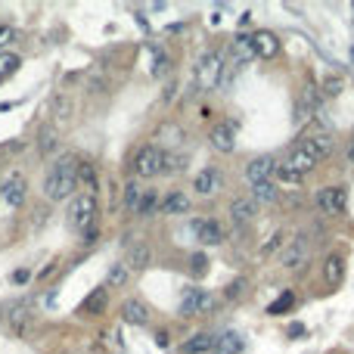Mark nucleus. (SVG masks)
Returning a JSON list of instances; mask_svg holds the SVG:
<instances>
[{
    "label": "nucleus",
    "instance_id": "nucleus-34",
    "mask_svg": "<svg viewBox=\"0 0 354 354\" xmlns=\"http://www.w3.org/2000/svg\"><path fill=\"white\" fill-rule=\"evenodd\" d=\"M277 177H279V180H286V184H302V174L289 171L286 165H279V168H277Z\"/></svg>",
    "mask_w": 354,
    "mask_h": 354
},
{
    "label": "nucleus",
    "instance_id": "nucleus-30",
    "mask_svg": "<svg viewBox=\"0 0 354 354\" xmlns=\"http://www.w3.org/2000/svg\"><path fill=\"white\" fill-rule=\"evenodd\" d=\"M19 66H22V59H19L16 53H0V81H6L10 75H16Z\"/></svg>",
    "mask_w": 354,
    "mask_h": 354
},
{
    "label": "nucleus",
    "instance_id": "nucleus-26",
    "mask_svg": "<svg viewBox=\"0 0 354 354\" xmlns=\"http://www.w3.org/2000/svg\"><path fill=\"white\" fill-rule=\"evenodd\" d=\"M252 199L255 202H264V205L277 202V186H273V180H267V184H255L252 186Z\"/></svg>",
    "mask_w": 354,
    "mask_h": 354
},
{
    "label": "nucleus",
    "instance_id": "nucleus-20",
    "mask_svg": "<svg viewBox=\"0 0 354 354\" xmlns=\"http://www.w3.org/2000/svg\"><path fill=\"white\" fill-rule=\"evenodd\" d=\"M215 335L211 333H196V335H190V339L184 342V351L186 354H205V351H215Z\"/></svg>",
    "mask_w": 354,
    "mask_h": 354
},
{
    "label": "nucleus",
    "instance_id": "nucleus-8",
    "mask_svg": "<svg viewBox=\"0 0 354 354\" xmlns=\"http://www.w3.org/2000/svg\"><path fill=\"white\" fill-rule=\"evenodd\" d=\"M277 159H273V155H258V159H252L246 165V177H248V184H267V180L273 177V174H277Z\"/></svg>",
    "mask_w": 354,
    "mask_h": 354
},
{
    "label": "nucleus",
    "instance_id": "nucleus-23",
    "mask_svg": "<svg viewBox=\"0 0 354 354\" xmlns=\"http://www.w3.org/2000/svg\"><path fill=\"white\" fill-rule=\"evenodd\" d=\"M143 196H146V190H140V184H128L124 186V208H128L130 215H140Z\"/></svg>",
    "mask_w": 354,
    "mask_h": 354
},
{
    "label": "nucleus",
    "instance_id": "nucleus-13",
    "mask_svg": "<svg viewBox=\"0 0 354 354\" xmlns=\"http://www.w3.org/2000/svg\"><path fill=\"white\" fill-rule=\"evenodd\" d=\"M255 215H258V202H255L252 196H239L230 202V217H233V224H252Z\"/></svg>",
    "mask_w": 354,
    "mask_h": 354
},
{
    "label": "nucleus",
    "instance_id": "nucleus-3",
    "mask_svg": "<svg viewBox=\"0 0 354 354\" xmlns=\"http://www.w3.org/2000/svg\"><path fill=\"white\" fill-rule=\"evenodd\" d=\"M215 292L208 289H196V286H190V289L184 292V298H180L177 304V314L180 317H196V314H208L211 308H215Z\"/></svg>",
    "mask_w": 354,
    "mask_h": 354
},
{
    "label": "nucleus",
    "instance_id": "nucleus-29",
    "mask_svg": "<svg viewBox=\"0 0 354 354\" xmlns=\"http://www.w3.org/2000/svg\"><path fill=\"white\" fill-rule=\"evenodd\" d=\"M128 283V264H124V261H118V264H112L109 267V273H106V286H124Z\"/></svg>",
    "mask_w": 354,
    "mask_h": 354
},
{
    "label": "nucleus",
    "instance_id": "nucleus-39",
    "mask_svg": "<svg viewBox=\"0 0 354 354\" xmlns=\"http://www.w3.org/2000/svg\"><path fill=\"white\" fill-rule=\"evenodd\" d=\"M193 264H196V273L205 271V258H202V255H193Z\"/></svg>",
    "mask_w": 354,
    "mask_h": 354
},
{
    "label": "nucleus",
    "instance_id": "nucleus-22",
    "mask_svg": "<svg viewBox=\"0 0 354 354\" xmlns=\"http://www.w3.org/2000/svg\"><path fill=\"white\" fill-rule=\"evenodd\" d=\"M242 335L239 333H224L221 339L215 342V354H239L242 351Z\"/></svg>",
    "mask_w": 354,
    "mask_h": 354
},
{
    "label": "nucleus",
    "instance_id": "nucleus-10",
    "mask_svg": "<svg viewBox=\"0 0 354 354\" xmlns=\"http://www.w3.org/2000/svg\"><path fill=\"white\" fill-rule=\"evenodd\" d=\"M252 47H255V56L258 59H277L279 56V37L273 31H255L252 35Z\"/></svg>",
    "mask_w": 354,
    "mask_h": 354
},
{
    "label": "nucleus",
    "instance_id": "nucleus-19",
    "mask_svg": "<svg viewBox=\"0 0 354 354\" xmlns=\"http://www.w3.org/2000/svg\"><path fill=\"white\" fill-rule=\"evenodd\" d=\"M342 277H345V258H342L339 252L326 255V264H323V279H326V286H339Z\"/></svg>",
    "mask_w": 354,
    "mask_h": 354
},
{
    "label": "nucleus",
    "instance_id": "nucleus-9",
    "mask_svg": "<svg viewBox=\"0 0 354 354\" xmlns=\"http://www.w3.org/2000/svg\"><path fill=\"white\" fill-rule=\"evenodd\" d=\"M25 190H28V184H25L22 174H10V177L3 180V186H0V199H3L10 208H19V205L25 202Z\"/></svg>",
    "mask_w": 354,
    "mask_h": 354
},
{
    "label": "nucleus",
    "instance_id": "nucleus-37",
    "mask_svg": "<svg viewBox=\"0 0 354 354\" xmlns=\"http://www.w3.org/2000/svg\"><path fill=\"white\" fill-rule=\"evenodd\" d=\"M279 239H283V233H273V239H271V242H267V246H264V248H261V252H264V255H267V252H273V248H277V246H279Z\"/></svg>",
    "mask_w": 354,
    "mask_h": 354
},
{
    "label": "nucleus",
    "instance_id": "nucleus-42",
    "mask_svg": "<svg viewBox=\"0 0 354 354\" xmlns=\"http://www.w3.org/2000/svg\"><path fill=\"white\" fill-rule=\"evenodd\" d=\"M12 279H16V283H25V279H28V271H19V273H12Z\"/></svg>",
    "mask_w": 354,
    "mask_h": 354
},
{
    "label": "nucleus",
    "instance_id": "nucleus-25",
    "mask_svg": "<svg viewBox=\"0 0 354 354\" xmlns=\"http://www.w3.org/2000/svg\"><path fill=\"white\" fill-rule=\"evenodd\" d=\"M78 184H84L90 193H97V168L90 165V161H78Z\"/></svg>",
    "mask_w": 354,
    "mask_h": 354
},
{
    "label": "nucleus",
    "instance_id": "nucleus-35",
    "mask_svg": "<svg viewBox=\"0 0 354 354\" xmlns=\"http://www.w3.org/2000/svg\"><path fill=\"white\" fill-rule=\"evenodd\" d=\"M53 146H56V134L53 130H43L41 134V153H50Z\"/></svg>",
    "mask_w": 354,
    "mask_h": 354
},
{
    "label": "nucleus",
    "instance_id": "nucleus-21",
    "mask_svg": "<svg viewBox=\"0 0 354 354\" xmlns=\"http://www.w3.org/2000/svg\"><path fill=\"white\" fill-rule=\"evenodd\" d=\"M190 211V196L186 193H171L161 199V215H186Z\"/></svg>",
    "mask_w": 354,
    "mask_h": 354
},
{
    "label": "nucleus",
    "instance_id": "nucleus-28",
    "mask_svg": "<svg viewBox=\"0 0 354 354\" xmlns=\"http://www.w3.org/2000/svg\"><path fill=\"white\" fill-rule=\"evenodd\" d=\"M159 140L165 143V149H171V146H180V143H184V130H180L177 124H165V128L159 130Z\"/></svg>",
    "mask_w": 354,
    "mask_h": 354
},
{
    "label": "nucleus",
    "instance_id": "nucleus-6",
    "mask_svg": "<svg viewBox=\"0 0 354 354\" xmlns=\"http://www.w3.org/2000/svg\"><path fill=\"white\" fill-rule=\"evenodd\" d=\"M345 202H348L345 186H323V190L317 193V208H320L323 215H339V211H345Z\"/></svg>",
    "mask_w": 354,
    "mask_h": 354
},
{
    "label": "nucleus",
    "instance_id": "nucleus-31",
    "mask_svg": "<svg viewBox=\"0 0 354 354\" xmlns=\"http://www.w3.org/2000/svg\"><path fill=\"white\" fill-rule=\"evenodd\" d=\"M130 267H146L149 264V248L146 246H134L130 248V261H128Z\"/></svg>",
    "mask_w": 354,
    "mask_h": 354
},
{
    "label": "nucleus",
    "instance_id": "nucleus-12",
    "mask_svg": "<svg viewBox=\"0 0 354 354\" xmlns=\"http://www.w3.org/2000/svg\"><path fill=\"white\" fill-rule=\"evenodd\" d=\"M208 143H211V149H215V153H233V149H236L233 124L217 121L215 128H211V134H208Z\"/></svg>",
    "mask_w": 354,
    "mask_h": 354
},
{
    "label": "nucleus",
    "instance_id": "nucleus-4",
    "mask_svg": "<svg viewBox=\"0 0 354 354\" xmlns=\"http://www.w3.org/2000/svg\"><path fill=\"white\" fill-rule=\"evenodd\" d=\"M196 81L202 90H215L224 84V59L221 53H205L202 62L196 66Z\"/></svg>",
    "mask_w": 354,
    "mask_h": 354
},
{
    "label": "nucleus",
    "instance_id": "nucleus-15",
    "mask_svg": "<svg viewBox=\"0 0 354 354\" xmlns=\"http://www.w3.org/2000/svg\"><path fill=\"white\" fill-rule=\"evenodd\" d=\"M121 320L130 323V326H146V323H149L146 304H143L140 298H128V302L121 304Z\"/></svg>",
    "mask_w": 354,
    "mask_h": 354
},
{
    "label": "nucleus",
    "instance_id": "nucleus-24",
    "mask_svg": "<svg viewBox=\"0 0 354 354\" xmlns=\"http://www.w3.org/2000/svg\"><path fill=\"white\" fill-rule=\"evenodd\" d=\"M283 264H286V267H292V271L304 264V242H302V239L292 242V246L283 252Z\"/></svg>",
    "mask_w": 354,
    "mask_h": 354
},
{
    "label": "nucleus",
    "instance_id": "nucleus-17",
    "mask_svg": "<svg viewBox=\"0 0 354 354\" xmlns=\"http://www.w3.org/2000/svg\"><path fill=\"white\" fill-rule=\"evenodd\" d=\"M230 53H233V66H246L255 59V47H252V35H236L230 43Z\"/></svg>",
    "mask_w": 354,
    "mask_h": 354
},
{
    "label": "nucleus",
    "instance_id": "nucleus-18",
    "mask_svg": "<svg viewBox=\"0 0 354 354\" xmlns=\"http://www.w3.org/2000/svg\"><path fill=\"white\" fill-rule=\"evenodd\" d=\"M302 143L311 149V153L317 155V159H326V155L333 153V146H335V143H333V137H329L326 130H314V134H308Z\"/></svg>",
    "mask_w": 354,
    "mask_h": 354
},
{
    "label": "nucleus",
    "instance_id": "nucleus-40",
    "mask_svg": "<svg viewBox=\"0 0 354 354\" xmlns=\"http://www.w3.org/2000/svg\"><path fill=\"white\" fill-rule=\"evenodd\" d=\"M239 289H242V283H230V286H227V295L233 298V295H236V292H239Z\"/></svg>",
    "mask_w": 354,
    "mask_h": 354
},
{
    "label": "nucleus",
    "instance_id": "nucleus-2",
    "mask_svg": "<svg viewBox=\"0 0 354 354\" xmlns=\"http://www.w3.org/2000/svg\"><path fill=\"white\" fill-rule=\"evenodd\" d=\"M97 196L93 193H81V196H75L72 202H68V227L78 230V233H93V221H97Z\"/></svg>",
    "mask_w": 354,
    "mask_h": 354
},
{
    "label": "nucleus",
    "instance_id": "nucleus-32",
    "mask_svg": "<svg viewBox=\"0 0 354 354\" xmlns=\"http://www.w3.org/2000/svg\"><path fill=\"white\" fill-rule=\"evenodd\" d=\"M323 90H326V97H339V93H342V78L329 75V78L323 81Z\"/></svg>",
    "mask_w": 354,
    "mask_h": 354
},
{
    "label": "nucleus",
    "instance_id": "nucleus-16",
    "mask_svg": "<svg viewBox=\"0 0 354 354\" xmlns=\"http://www.w3.org/2000/svg\"><path fill=\"white\" fill-rule=\"evenodd\" d=\"M193 230H196V239L202 242V246H217V242L224 239L221 227H217L215 221H205V217H196V221H193Z\"/></svg>",
    "mask_w": 354,
    "mask_h": 354
},
{
    "label": "nucleus",
    "instance_id": "nucleus-14",
    "mask_svg": "<svg viewBox=\"0 0 354 354\" xmlns=\"http://www.w3.org/2000/svg\"><path fill=\"white\" fill-rule=\"evenodd\" d=\"M106 304H109V286H97V289L81 302V314L99 317V314H106Z\"/></svg>",
    "mask_w": 354,
    "mask_h": 354
},
{
    "label": "nucleus",
    "instance_id": "nucleus-33",
    "mask_svg": "<svg viewBox=\"0 0 354 354\" xmlns=\"http://www.w3.org/2000/svg\"><path fill=\"white\" fill-rule=\"evenodd\" d=\"M12 41H16V28L6 25V22H0V50H3L6 43H12Z\"/></svg>",
    "mask_w": 354,
    "mask_h": 354
},
{
    "label": "nucleus",
    "instance_id": "nucleus-7",
    "mask_svg": "<svg viewBox=\"0 0 354 354\" xmlns=\"http://www.w3.org/2000/svg\"><path fill=\"white\" fill-rule=\"evenodd\" d=\"M283 165L289 168V171H295V174H302V177H304V174H308V171H314V168L320 165V159H317V155L311 153V149L304 146V143H298V146L292 149L289 155H286V161H283Z\"/></svg>",
    "mask_w": 354,
    "mask_h": 354
},
{
    "label": "nucleus",
    "instance_id": "nucleus-5",
    "mask_svg": "<svg viewBox=\"0 0 354 354\" xmlns=\"http://www.w3.org/2000/svg\"><path fill=\"white\" fill-rule=\"evenodd\" d=\"M165 161H168V153H161L159 146H143L134 155V174L137 177H155V174L165 171Z\"/></svg>",
    "mask_w": 354,
    "mask_h": 354
},
{
    "label": "nucleus",
    "instance_id": "nucleus-41",
    "mask_svg": "<svg viewBox=\"0 0 354 354\" xmlns=\"http://www.w3.org/2000/svg\"><path fill=\"white\" fill-rule=\"evenodd\" d=\"M348 161L354 165V134H351V140H348Z\"/></svg>",
    "mask_w": 354,
    "mask_h": 354
},
{
    "label": "nucleus",
    "instance_id": "nucleus-27",
    "mask_svg": "<svg viewBox=\"0 0 354 354\" xmlns=\"http://www.w3.org/2000/svg\"><path fill=\"white\" fill-rule=\"evenodd\" d=\"M292 304H295V292L286 289L283 295L277 298V302L267 304V314H271V317H279V314H286V311H292Z\"/></svg>",
    "mask_w": 354,
    "mask_h": 354
},
{
    "label": "nucleus",
    "instance_id": "nucleus-36",
    "mask_svg": "<svg viewBox=\"0 0 354 354\" xmlns=\"http://www.w3.org/2000/svg\"><path fill=\"white\" fill-rule=\"evenodd\" d=\"M153 202H155V193H153V190H146V196H143V205H140V215H149Z\"/></svg>",
    "mask_w": 354,
    "mask_h": 354
},
{
    "label": "nucleus",
    "instance_id": "nucleus-43",
    "mask_svg": "<svg viewBox=\"0 0 354 354\" xmlns=\"http://www.w3.org/2000/svg\"><path fill=\"white\" fill-rule=\"evenodd\" d=\"M351 62H354V43H351Z\"/></svg>",
    "mask_w": 354,
    "mask_h": 354
},
{
    "label": "nucleus",
    "instance_id": "nucleus-38",
    "mask_svg": "<svg viewBox=\"0 0 354 354\" xmlns=\"http://www.w3.org/2000/svg\"><path fill=\"white\" fill-rule=\"evenodd\" d=\"M168 342H171L168 339V333H155V345L159 348H168Z\"/></svg>",
    "mask_w": 354,
    "mask_h": 354
},
{
    "label": "nucleus",
    "instance_id": "nucleus-11",
    "mask_svg": "<svg viewBox=\"0 0 354 354\" xmlns=\"http://www.w3.org/2000/svg\"><path fill=\"white\" fill-rule=\"evenodd\" d=\"M221 184H224V177L217 168H202V171L193 177V190H196L199 196H215V193L221 190Z\"/></svg>",
    "mask_w": 354,
    "mask_h": 354
},
{
    "label": "nucleus",
    "instance_id": "nucleus-1",
    "mask_svg": "<svg viewBox=\"0 0 354 354\" xmlns=\"http://www.w3.org/2000/svg\"><path fill=\"white\" fill-rule=\"evenodd\" d=\"M78 190V161L75 159H56L43 177V196L50 202H66Z\"/></svg>",
    "mask_w": 354,
    "mask_h": 354
}]
</instances>
